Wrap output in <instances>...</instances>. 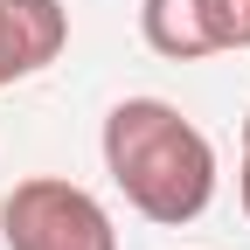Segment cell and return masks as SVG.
Instances as JSON below:
<instances>
[{
  "label": "cell",
  "mask_w": 250,
  "mask_h": 250,
  "mask_svg": "<svg viewBox=\"0 0 250 250\" xmlns=\"http://www.w3.org/2000/svg\"><path fill=\"white\" fill-rule=\"evenodd\" d=\"M104 174L146 223L181 229L215 202V146L167 98H118L104 111Z\"/></svg>",
  "instance_id": "cell-1"
},
{
  "label": "cell",
  "mask_w": 250,
  "mask_h": 250,
  "mask_svg": "<svg viewBox=\"0 0 250 250\" xmlns=\"http://www.w3.org/2000/svg\"><path fill=\"white\" fill-rule=\"evenodd\" d=\"M195 14H202L208 56H223V49H250V0H195Z\"/></svg>",
  "instance_id": "cell-5"
},
{
  "label": "cell",
  "mask_w": 250,
  "mask_h": 250,
  "mask_svg": "<svg viewBox=\"0 0 250 250\" xmlns=\"http://www.w3.org/2000/svg\"><path fill=\"white\" fill-rule=\"evenodd\" d=\"M236 202H243V215H250V118H243V167H236Z\"/></svg>",
  "instance_id": "cell-6"
},
{
  "label": "cell",
  "mask_w": 250,
  "mask_h": 250,
  "mask_svg": "<svg viewBox=\"0 0 250 250\" xmlns=\"http://www.w3.org/2000/svg\"><path fill=\"white\" fill-rule=\"evenodd\" d=\"M0 243L7 250H118V229L90 188L28 174L0 202Z\"/></svg>",
  "instance_id": "cell-2"
},
{
  "label": "cell",
  "mask_w": 250,
  "mask_h": 250,
  "mask_svg": "<svg viewBox=\"0 0 250 250\" xmlns=\"http://www.w3.org/2000/svg\"><path fill=\"white\" fill-rule=\"evenodd\" d=\"M139 35H146L153 56H167V62H202L208 56L195 0H139Z\"/></svg>",
  "instance_id": "cell-4"
},
{
  "label": "cell",
  "mask_w": 250,
  "mask_h": 250,
  "mask_svg": "<svg viewBox=\"0 0 250 250\" xmlns=\"http://www.w3.org/2000/svg\"><path fill=\"white\" fill-rule=\"evenodd\" d=\"M70 49V7L62 0H0V90L49 70Z\"/></svg>",
  "instance_id": "cell-3"
}]
</instances>
